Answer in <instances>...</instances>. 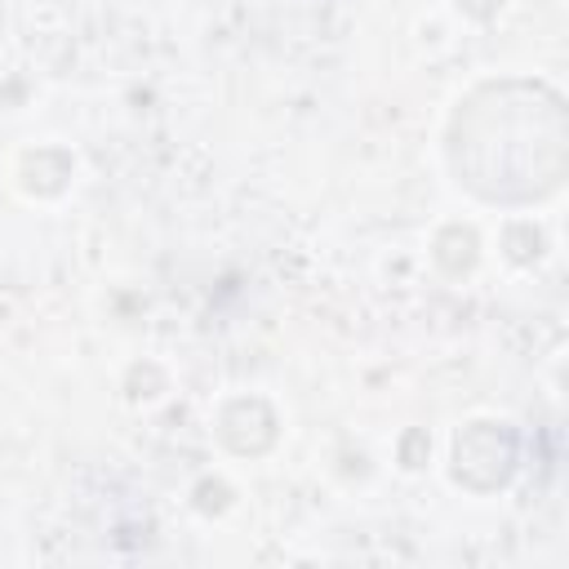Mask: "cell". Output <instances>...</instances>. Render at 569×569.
Here are the masks:
<instances>
[{
  "label": "cell",
  "instance_id": "cell-1",
  "mask_svg": "<svg viewBox=\"0 0 569 569\" xmlns=\"http://www.w3.org/2000/svg\"><path fill=\"white\" fill-rule=\"evenodd\" d=\"M449 164L480 200L525 204L560 187L565 107L551 89L502 80L476 89L449 124Z\"/></svg>",
  "mask_w": 569,
  "mask_h": 569
},
{
  "label": "cell",
  "instance_id": "cell-2",
  "mask_svg": "<svg viewBox=\"0 0 569 569\" xmlns=\"http://www.w3.org/2000/svg\"><path fill=\"white\" fill-rule=\"evenodd\" d=\"M511 458H516V440L493 422H476L453 445V476L471 480L476 467H489V489H493V485H502L511 476Z\"/></svg>",
  "mask_w": 569,
  "mask_h": 569
}]
</instances>
